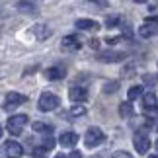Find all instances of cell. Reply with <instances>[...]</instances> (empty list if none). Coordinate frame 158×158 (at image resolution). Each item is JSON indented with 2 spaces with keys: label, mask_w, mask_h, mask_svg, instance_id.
Returning <instances> with one entry per match:
<instances>
[{
  "label": "cell",
  "mask_w": 158,
  "mask_h": 158,
  "mask_svg": "<svg viewBox=\"0 0 158 158\" xmlns=\"http://www.w3.org/2000/svg\"><path fill=\"white\" fill-rule=\"evenodd\" d=\"M104 131L98 129V127H90V129L86 131V137H84V144H86V148H94V147H98V144L104 143Z\"/></svg>",
  "instance_id": "1"
},
{
  "label": "cell",
  "mask_w": 158,
  "mask_h": 158,
  "mask_svg": "<svg viewBox=\"0 0 158 158\" xmlns=\"http://www.w3.org/2000/svg\"><path fill=\"white\" fill-rule=\"evenodd\" d=\"M26 125H27V115H12L6 123V129L10 131V135H22Z\"/></svg>",
  "instance_id": "2"
},
{
  "label": "cell",
  "mask_w": 158,
  "mask_h": 158,
  "mask_svg": "<svg viewBox=\"0 0 158 158\" xmlns=\"http://www.w3.org/2000/svg\"><path fill=\"white\" fill-rule=\"evenodd\" d=\"M0 156L2 158H22L23 156V148H22L20 143L8 141V143H4L2 148H0Z\"/></svg>",
  "instance_id": "3"
},
{
  "label": "cell",
  "mask_w": 158,
  "mask_h": 158,
  "mask_svg": "<svg viewBox=\"0 0 158 158\" xmlns=\"http://www.w3.org/2000/svg\"><path fill=\"white\" fill-rule=\"evenodd\" d=\"M59 104H60L59 96H55V94H51V92H45V94H41L37 107L41 109V111H53V109L59 107Z\"/></svg>",
  "instance_id": "4"
},
{
  "label": "cell",
  "mask_w": 158,
  "mask_h": 158,
  "mask_svg": "<svg viewBox=\"0 0 158 158\" xmlns=\"http://www.w3.org/2000/svg\"><path fill=\"white\" fill-rule=\"evenodd\" d=\"M27 102V96H23L20 92H8L6 94V98H4V109L6 111H12V109H16L18 106H22V104H26Z\"/></svg>",
  "instance_id": "5"
},
{
  "label": "cell",
  "mask_w": 158,
  "mask_h": 158,
  "mask_svg": "<svg viewBox=\"0 0 158 158\" xmlns=\"http://www.w3.org/2000/svg\"><path fill=\"white\" fill-rule=\"evenodd\" d=\"M133 144H135V150L139 154H147V150L150 148V139L144 131H137L133 135Z\"/></svg>",
  "instance_id": "6"
},
{
  "label": "cell",
  "mask_w": 158,
  "mask_h": 158,
  "mask_svg": "<svg viewBox=\"0 0 158 158\" xmlns=\"http://www.w3.org/2000/svg\"><path fill=\"white\" fill-rule=\"evenodd\" d=\"M139 35H141V37H154V35H158V16L156 18H147L144 23L139 27Z\"/></svg>",
  "instance_id": "7"
},
{
  "label": "cell",
  "mask_w": 158,
  "mask_h": 158,
  "mask_svg": "<svg viewBox=\"0 0 158 158\" xmlns=\"http://www.w3.org/2000/svg\"><path fill=\"white\" fill-rule=\"evenodd\" d=\"M143 111L147 115H156L158 113V104H156V94L148 92L143 96Z\"/></svg>",
  "instance_id": "8"
},
{
  "label": "cell",
  "mask_w": 158,
  "mask_h": 158,
  "mask_svg": "<svg viewBox=\"0 0 158 158\" xmlns=\"http://www.w3.org/2000/svg\"><path fill=\"white\" fill-rule=\"evenodd\" d=\"M127 57V53L123 51H104L98 55V60H102V63H121Z\"/></svg>",
  "instance_id": "9"
},
{
  "label": "cell",
  "mask_w": 158,
  "mask_h": 158,
  "mask_svg": "<svg viewBox=\"0 0 158 158\" xmlns=\"http://www.w3.org/2000/svg\"><path fill=\"white\" fill-rule=\"evenodd\" d=\"M69 98L72 102H76V104H82V102L88 100V90L84 86H72L69 90Z\"/></svg>",
  "instance_id": "10"
},
{
  "label": "cell",
  "mask_w": 158,
  "mask_h": 158,
  "mask_svg": "<svg viewBox=\"0 0 158 158\" xmlns=\"http://www.w3.org/2000/svg\"><path fill=\"white\" fill-rule=\"evenodd\" d=\"M63 47L66 51H78L82 47V39L78 37V35H66L63 39Z\"/></svg>",
  "instance_id": "11"
},
{
  "label": "cell",
  "mask_w": 158,
  "mask_h": 158,
  "mask_svg": "<svg viewBox=\"0 0 158 158\" xmlns=\"http://www.w3.org/2000/svg\"><path fill=\"white\" fill-rule=\"evenodd\" d=\"M59 143H60V147H69V148H72V147L78 143V135H76L74 131H64L63 135L59 137Z\"/></svg>",
  "instance_id": "12"
},
{
  "label": "cell",
  "mask_w": 158,
  "mask_h": 158,
  "mask_svg": "<svg viewBox=\"0 0 158 158\" xmlns=\"http://www.w3.org/2000/svg\"><path fill=\"white\" fill-rule=\"evenodd\" d=\"M76 27L78 29H88V31H96V29H100V23L96 22V20L80 18V20H76Z\"/></svg>",
  "instance_id": "13"
},
{
  "label": "cell",
  "mask_w": 158,
  "mask_h": 158,
  "mask_svg": "<svg viewBox=\"0 0 158 158\" xmlns=\"http://www.w3.org/2000/svg\"><path fill=\"white\" fill-rule=\"evenodd\" d=\"M47 78L49 80H60V78L66 76V70L63 69V66H51V69H47Z\"/></svg>",
  "instance_id": "14"
},
{
  "label": "cell",
  "mask_w": 158,
  "mask_h": 158,
  "mask_svg": "<svg viewBox=\"0 0 158 158\" xmlns=\"http://www.w3.org/2000/svg\"><path fill=\"white\" fill-rule=\"evenodd\" d=\"M119 115L123 119H131L133 115H135V107H133L131 102H123V104H119Z\"/></svg>",
  "instance_id": "15"
},
{
  "label": "cell",
  "mask_w": 158,
  "mask_h": 158,
  "mask_svg": "<svg viewBox=\"0 0 158 158\" xmlns=\"http://www.w3.org/2000/svg\"><path fill=\"white\" fill-rule=\"evenodd\" d=\"M33 131H35V133H47V135H51V133H53V125H47V123H41V121H35V123H33Z\"/></svg>",
  "instance_id": "16"
},
{
  "label": "cell",
  "mask_w": 158,
  "mask_h": 158,
  "mask_svg": "<svg viewBox=\"0 0 158 158\" xmlns=\"http://www.w3.org/2000/svg\"><path fill=\"white\" fill-rule=\"evenodd\" d=\"M33 33L37 35V39H41V41H43V39H47V37L51 35V29H49V27H45V26H35Z\"/></svg>",
  "instance_id": "17"
},
{
  "label": "cell",
  "mask_w": 158,
  "mask_h": 158,
  "mask_svg": "<svg viewBox=\"0 0 158 158\" xmlns=\"http://www.w3.org/2000/svg\"><path fill=\"white\" fill-rule=\"evenodd\" d=\"M141 94H143V86H131L129 92H127V100L133 102V100L141 98Z\"/></svg>",
  "instance_id": "18"
},
{
  "label": "cell",
  "mask_w": 158,
  "mask_h": 158,
  "mask_svg": "<svg viewBox=\"0 0 158 158\" xmlns=\"http://www.w3.org/2000/svg\"><path fill=\"white\" fill-rule=\"evenodd\" d=\"M70 115L72 117H82V115H86V107H84L82 104H76L70 107Z\"/></svg>",
  "instance_id": "19"
},
{
  "label": "cell",
  "mask_w": 158,
  "mask_h": 158,
  "mask_svg": "<svg viewBox=\"0 0 158 158\" xmlns=\"http://www.w3.org/2000/svg\"><path fill=\"white\" fill-rule=\"evenodd\" d=\"M143 82H144V84H150V86H152V84H156V82H158V74H144V76H143Z\"/></svg>",
  "instance_id": "20"
},
{
  "label": "cell",
  "mask_w": 158,
  "mask_h": 158,
  "mask_svg": "<svg viewBox=\"0 0 158 158\" xmlns=\"http://www.w3.org/2000/svg\"><path fill=\"white\" fill-rule=\"evenodd\" d=\"M119 22H121L119 16H111V18H107V20H106V26L107 27H115V26H119Z\"/></svg>",
  "instance_id": "21"
},
{
  "label": "cell",
  "mask_w": 158,
  "mask_h": 158,
  "mask_svg": "<svg viewBox=\"0 0 158 158\" xmlns=\"http://www.w3.org/2000/svg\"><path fill=\"white\" fill-rule=\"evenodd\" d=\"M18 8H23V10L31 12V10H35V4H31V2H18Z\"/></svg>",
  "instance_id": "22"
},
{
  "label": "cell",
  "mask_w": 158,
  "mask_h": 158,
  "mask_svg": "<svg viewBox=\"0 0 158 158\" xmlns=\"http://www.w3.org/2000/svg\"><path fill=\"white\" fill-rule=\"evenodd\" d=\"M53 147H55V139H53V137H45L43 148H45V150H49V148H53Z\"/></svg>",
  "instance_id": "23"
},
{
  "label": "cell",
  "mask_w": 158,
  "mask_h": 158,
  "mask_svg": "<svg viewBox=\"0 0 158 158\" xmlns=\"http://www.w3.org/2000/svg\"><path fill=\"white\" fill-rule=\"evenodd\" d=\"M111 158H133L129 152H125V150H117V152H113Z\"/></svg>",
  "instance_id": "24"
},
{
  "label": "cell",
  "mask_w": 158,
  "mask_h": 158,
  "mask_svg": "<svg viewBox=\"0 0 158 158\" xmlns=\"http://www.w3.org/2000/svg\"><path fill=\"white\" fill-rule=\"evenodd\" d=\"M45 152H47V150H45L43 147H37V148L33 150V158H43V156H45Z\"/></svg>",
  "instance_id": "25"
},
{
  "label": "cell",
  "mask_w": 158,
  "mask_h": 158,
  "mask_svg": "<svg viewBox=\"0 0 158 158\" xmlns=\"http://www.w3.org/2000/svg\"><path fill=\"white\" fill-rule=\"evenodd\" d=\"M69 158H82V154H80V150H72L69 154Z\"/></svg>",
  "instance_id": "26"
},
{
  "label": "cell",
  "mask_w": 158,
  "mask_h": 158,
  "mask_svg": "<svg viewBox=\"0 0 158 158\" xmlns=\"http://www.w3.org/2000/svg\"><path fill=\"white\" fill-rule=\"evenodd\" d=\"M90 47H92V49H98V47H100V41L98 39H90Z\"/></svg>",
  "instance_id": "27"
},
{
  "label": "cell",
  "mask_w": 158,
  "mask_h": 158,
  "mask_svg": "<svg viewBox=\"0 0 158 158\" xmlns=\"http://www.w3.org/2000/svg\"><path fill=\"white\" fill-rule=\"evenodd\" d=\"M148 158H158V154H150V156H148Z\"/></svg>",
  "instance_id": "28"
},
{
  "label": "cell",
  "mask_w": 158,
  "mask_h": 158,
  "mask_svg": "<svg viewBox=\"0 0 158 158\" xmlns=\"http://www.w3.org/2000/svg\"><path fill=\"white\" fill-rule=\"evenodd\" d=\"M55 158H64V156H63V154H57V156H55Z\"/></svg>",
  "instance_id": "29"
},
{
  "label": "cell",
  "mask_w": 158,
  "mask_h": 158,
  "mask_svg": "<svg viewBox=\"0 0 158 158\" xmlns=\"http://www.w3.org/2000/svg\"><path fill=\"white\" fill-rule=\"evenodd\" d=\"M154 147H156V150H158V141H156V143H154Z\"/></svg>",
  "instance_id": "30"
},
{
  "label": "cell",
  "mask_w": 158,
  "mask_h": 158,
  "mask_svg": "<svg viewBox=\"0 0 158 158\" xmlns=\"http://www.w3.org/2000/svg\"><path fill=\"white\" fill-rule=\"evenodd\" d=\"M0 137H2V127H0Z\"/></svg>",
  "instance_id": "31"
}]
</instances>
